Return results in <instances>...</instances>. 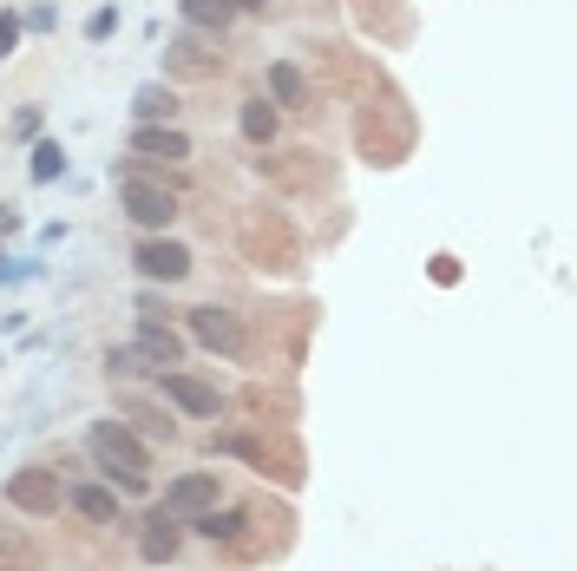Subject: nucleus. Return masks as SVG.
Segmentation results:
<instances>
[{
  "label": "nucleus",
  "mask_w": 577,
  "mask_h": 571,
  "mask_svg": "<svg viewBox=\"0 0 577 571\" xmlns=\"http://www.w3.org/2000/svg\"><path fill=\"white\" fill-rule=\"evenodd\" d=\"M243 526H250L243 513H230V506H223V513H217V506H204L191 533H204V539H243Z\"/></svg>",
  "instance_id": "obj_15"
},
{
  "label": "nucleus",
  "mask_w": 577,
  "mask_h": 571,
  "mask_svg": "<svg viewBox=\"0 0 577 571\" xmlns=\"http://www.w3.org/2000/svg\"><path fill=\"white\" fill-rule=\"evenodd\" d=\"M184 322H191V335H197L204 349H217V355H243V322H236L230 309L204 302V309H191Z\"/></svg>",
  "instance_id": "obj_5"
},
{
  "label": "nucleus",
  "mask_w": 577,
  "mask_h": 571,
  "mask_svg": "<svg viewBox=\"0 0 577 571\" xmlns=\"http://www.w3.org/2000/svg\"><path fill=\"white\" fill-rule=\"evenodd\" d=\"M269 92H276V105H289V112H302V105H309V79H302L296 66H282V59L269 66Z\"/></svg>",
  "instance_id": "obj_13"
},
{
  "label": "nucleus",
  "mask_w": 577,
  "mask_h": 571,
  "mask_svg": "<svg viewBox=\"0 0 577 571\" xmlns=\"http://www.w3.org/2000/svg\"><path fill=\"white\" fill-rule=\"evenodd\" d=\"M112 26H118V7H99V13H92V20H85V33H92V39H105V33H112Z\"/></svg>",
  "instance_id": "obj_20"
},
{
  "label": "nucleus",
  "mask_w": 577,
  "mask_h": 571,
  "mask_svg": "<svg viewBox=\"0 0 577 571\" xmlns=\"http://www.w3.org/2000/svg\"><path fill=\"white\" fill-rule=\"evenodd\" d=\"M131 421H145V434H158V441H177V421H164L158 408H131Z\"/></svg>",
  "instance_id": "obj_18"
},
{
  "label": "nucleus",
  "mask_w": 577,
  "mask_h": 571,
  "mask_svg": "<svg viewBox=\"0 0 577 571\" xmlns=\"http://www.w3.org/2000/svg\"><path fill=\"white\" fill-rule=\"evenodd\" d=\"M7 506H20V513L46 519V513H59V480H53L46 467H26V473H13V480H7Z\"/></svg>",
  "instance_id": "obj_6"
},
{
  "label": "nucleus",
  "mask_w": 577,
  "mask_h": 571,
  "mask_svg": "<svg viewBox=\"0 0 577 571\" xmlns=\"http://www.w3.org/2000/svg\"><path fill=\"white\" fill-rule=\"evenodd\" d=\"M131 355H138L145 368H177V362H184V342H177L171 329L145 322V329H138V349H131Z\"/></svg>",
  "instance_id": "obj_10"
},
{
  "label": "nucleus",
  "mask_w": 577,
  "mask_h": 571,
  "mask_svg": "<svg viewBox=\"0 0 577 571\" xmlns=\"http://www.w3.org/2000/svg\"><path fill=\"white\" fill-rule=\"evenodd\" d=\"M236 125H243V138H250V145H269V138H276V105H269V99H243Z\"/></svg>",
  "instance_id": "obj_14"
},
{
  "label": "nucleus",
  "mask_w": 577,
  "mask_h": 571,
  "mask_svg": "<svg viewBox=\"0 0 577 571\" xmlns=\"http://www.w3.org/2000/svg\"><path fill=\"white\" fill-rule=\"evenodd\" d=\"M158 388L184 408V414H197V421H217L223 414V395L210 388V381H197V375H184V368H158Z\"/></svg>",
  "instance_id": "obj_3"
},
{
  "label": "nucleus",
  "mask_w": 577,
  "mask_h": 571,
  "mask_svg": "<svg viewBox=\"0 0 577 571\" xmlns=\"http://www.w3.org/2000/svg\"><path fill=\"white\" fill-rule=\"evenodd\" d=\"M59 171H66V151H59L53 138H46V145H33V184H53Z\"/></svg>",
  "instance_id": "obj_17"
},
{
  "label": "nucleus",
  "mask_w": 577,
  "mask_h": 571,
  "mask_svg": "<svg viewBox=\"0 0 577 571\" xmlns=\"http://www.w3.org/2000/svg\"><path fill=\"white\" fill-rule=\"evenodd\" d=\"M434 283H460V263L453 256H434Z\"/></svg>",
  "instance_id": "obj_21"
},
{
  "label": "nucleus",
  "mask_w": 577,
  "mask_h": 571,
  "mask_svg": "<svg viewBox=\"0 0 577 571\" xmlns=\"http://www.w3.org/2000/svg\"><path fill=\"white\" fill-rule=\"evenodd\" d=\"M177 546H184V526L158 506V513H151V526H145V539H138L145 566H171V559H177Z\"/></svg>",
  "instance_id": "obj_8"
},
{
  "label": "nucleus",
  "mask_w": 577,
  "mask_h": 571,
  "mask_svg": "<svg viewBox=\"0 0 577 571\" xmlns=\"http://www.w3.org/2000/svg\"><path fill=\"white\" fill-rule=\"evenodd\" d=\"M131 151L138 158H191V138L177 125H138L131 132Z\"/></svg>",
  "instance_id": "obj_9"
},
{
  "label": "nucleus",
  "mask_w": 577,
  "mask_h": 571,
  "mask_svg": "<svg viewBox=\"0 0 577 571\" xmlns=\"http://www.w3.org/2000/svg\"><path fill=\"white\" fill-rule=\"evenodd\" d=\"M72 513L92 519V526H118V493L112 487H79L72 493Z\"/></svg>",
  "instance_id": "obj_12"
},
{
  "label": "nucleus",
  "mask_w": 577,
  "mask_h": 571,
  "mask_svg": "<svg viewBox=\"0 0 577 571\" xmlns=\"http://www.w3.org/2000/svg\"><path fill=\"white\" fill-rule=\"evenodd\" d=\"M92 460L105 473H118L125 493H151V454L118 427V421H92Z\"/></svg>",
  "instance_id": "obj_1"
},
{
  "label": "nucleus",
  "mask_w": 577,
  "mask_h": 571,
  "mask_svg": "<svg viewBox=\"0 0 577 571\" xmlns=\"http://www.w3.org/2000/svg\"><path fill=\"white\" fill-rule=\"evenodd\" d=\"M131 263H138L151 283H184V276H191V250L171 243V237H145V243L131 250Z\"/></svg>",
  "instance_id": "obj_4"
},
{
  "label": "nucleus",
  "mask_w": 577,
  "mask_h": 571,
  "mask_svg": "<svg viewBox=\"0 0 577 571\" xmlns=\"http://www.w3.org/2000/svg\"><path fill=\"white\" fill-rule=\"evenodd\" d=\"M230 7H236V13H256V7H269V0H230Z\"/></svg>",
  "instance_id": "obj_22"
},
{
  "label": "nucleus",
  "mask_w": 577,
  "mask_h": 571,
  "mask_svg": "<svg viewBox=\"0 0 577 571\" xmlns=\"http://www.w3.org/2000/svg\"><path fill=\"white\" fill-rule=\"evenodd\" d=\"M131 118H138V125H171V118H177V92H171V85H145V92L131 99Z\"/></svg>",
  "instance_id": "obj_11"
},
{
  "label": "nucleus",
  "mask_w": 577,
  "mask_h": 571,
  "mask_svg": "<svg viewBox=\"0 0 577 571\" xmlns=\"http://www.w3.org/2000/svg\"><path fill=\"white\" fill-rule=\"evenodd\" d=\"M118 204H125V217L145 224V230H164V224L177 217V197H171L164 184H145V178H125V184H118Z\"/></svg>",
  "instance_id": "obj_2"
},
{
  "label": "nucleus",
  "mask_w": 577,
  "mask_h": 571,
  "mask_svg": "<svg viewBox=\"0 0 577 571\" xmlns=\"http://www.w3.org/2000/svg\"><path fill=\"white\" fill-rule=\"evenodd\" d=\"M20 26H26V20H20V13L7 7V13H0V59H7L13 46H20Z\"/></svg>",
  "instance_id": "obj_19"
},
{
  "label": "nucleus",
  "mask_w": 577,
  "mask_h": 571,
  "mask_svg": "<svg viewBox=\"0 0 577 571\" xmlns=\"http://www.w3.org/2000/svg\"><path fill=\"white\" fill-rule=\"evenodd\" d=\"M0 230H7V204H0Z\"/></svg>",
  "instance_id": "obj_23"
},
{
  "label": "nucleus",
  "mask_w": 577,
  "mask_h": 571,
  "mask_svg": "<svg viewBox=\"0 0 577 571\" xmlns=\"http://www.w3.org/2000/svg\"><path fill=\"white\" fill-rule=\"evenodd\" d=\"M184 20H191V26H230L236 7H230V0H184Z\"/></svg>",
  "instance_id": "obj_16"
},
{
  "label": "nucleus",
  "mask_w": 577,
  "mask_h": 571,
  "mask_svg": "<svg viewBox=\"0 0 577 571\" xmlns=\"http://www.w3.org/2000/svg\"><path fill=\"white\" fill-rule=\"evenodd\" d=\"M204 506H217V473H184L164 487V513L171 519H197Z\"/></svg>",
  "instance_id": "obj_7"
}]
</instances>
